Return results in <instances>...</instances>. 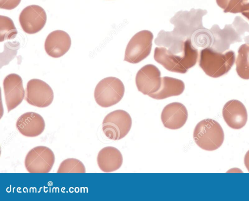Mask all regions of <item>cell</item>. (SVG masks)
Returning a JSON list of instances; mask_svg holds the SVG:
<instances>
[{
  "mask_svg": "<svg viewBox=\"0 0 249 201\" xmlns=\"http://www.w3.org/2000/svg\"><path fill=\"white\" fill-rule=\"evenodd\" d=\"M57 173H85L86 168L83 163L75 158H68L60 164Z\"/></svg>",
  "mask_w": 249,
  "mask_h": 201,
  "instance_id": "cell-24",
  "label": "cell"
},
{
  "mask_svg": "<svg viewBox=\"0 0 249 201\" xmlns=\"http://www.w3.org/2000/svg\"><path fill=\"white\" fill-rule=\"evenodd\" d=\"M153 35L148 30L137 33L129 40L125 49L124 61L132 64L138 63L150 54Z\"/></svg>",
  "mask_w": 249,
  "mask_h": 201,
  "instance_id": "cell-7",
  "label": "cell"
},
{
  "mask_svg": "<svg viewBox=\"0 0 249 201\" xmlns=\"http://www.w3.org/2000/svg\"><path fill=\"white\" fill-rule=\"evenodd\" d=\"M242 15L249 20V9L241 13Z\"/></svg>",
  "mask_w": 249,
  "mask_h": 201,
  "instance_id": "cell-30",
  "label": "cell"
},
{
  "mask_svg": "<svg viewBox=\"0 0 249 201\" xmlns=\"http://www.w3.org/2000/svg\"><path fill=\"white\" fill-rule=\"evenodd\" d=\"M198 57V50L192 44L191 39L184 43L183 52L180 54L170 53L164 47H156L154 58L156 61L169 71L185 73L194 66Z\"/></svg>",
  "mask_w": 249,
  "mask_h": 201,
  "instance_id": "cell-1",
  "label": "cell"
},
{
  "mask_svg": "<svg viewBox=\"0 0 249 201\" xmlns=\"http://www.w3.org/2000/svg\"><path fill=\"white\" fill-rule=\"evenodd\" d=\"M55 162L53 151L45 146H37L32 148L27 154L24 165L29 173H48Z\"/></svg>",
  "mask_w": 249,
  "mask_h": 201,
  "instance_id": "cell-8",
  "label": "cell"
},
{
  "mask_svg": "<svg viewBox=\"0 0 249 201\" xmlns=\"http://www.w3.org/2000/svg\"><path fill=\"white\" fill-rule=\"evenodd\" d=\"M210 31L213 35L211 48L216 52L223 53L230 48L231 44L242 42L232 24H226L222 29L217 24H214Z\"/></svg>",
  "mask_w": 249,
  "mask_h": 201,
  "instance_id": "cell-14",
  "label": "cell"
},
{
  "mask_svg": "<svg viewBox=\"0 0 249 201\" xmlns=\"http://www.w3.org/2000/svg\"><path fill=\"white\" fill-rule=\"evenodd\" d=\"M249 9V0H231L224 13H242Z\"/></svg>",
  "mask_w": 249,
  "mask_h": 201,
  "instance_id": "cell-26",
  "label": "cell"
},
{
  "mask_svg": "<svg viewBox=\"0 0 249 201\" xmlns=\"http://www.w3.org/2000/svg\"><path fill=\"white\" fill-rule=\"evenodd\" d=\"M18 34V31L14 22L10 18L0 16V41L14 38Z\"/></svg>",
  "mask_w": 249,
  "mask_h": 201,
  "instance_id": "cell-23",
  "label": "cell"
},
{
  "mask_svg": "<svg viewBox=\"0 0 249 201\" xmlns=\"http://www.w3.org/2000/svg\"><path fill=\"white\" fill-rule=\"evenodd\" d=\"M53 92L45 82L39 79H32L27 84L25 100L30 105L45 108L53 101Z\"/></svg>",
  "mask_w": 249,
  "mask_h": 201,
  "instance_id": "cell-9",
  "label": "cell"
},
{
  "mask_svg": "<svg viewBox=\"0 0 249 201\" xmlns=\"http://www.w3.org/2000/svg\"><path fill=\"white\" fill-rule=\"evenodd\" d=\"M71 46V39L66 32L57 30L50 33L47 37L44 48L49 56L58 58L64 55Z\"/></svg>",
  "mask_w": 249,
  "mask_h": 201,
  "instance_id": "cell-17",
  "label": "cell"
},
{
  "mask_svg": "<svg viewBox=\"0 0 249 201\" xmlns=\"http://www.w3.org/2000/svg\"><path fill=\"white\" fill-rule=\"evenodd\" d=\"M16 127L22 135L34 137L43 133L45 128V123L39 114L35 112H27L18 118Z\"/></svg>",
  "mask_w": 249,
  "mask_h": 201,
  "instance_id": "cell-16",
  "label": "cell"
},
{
  "mask_svg": "<svg viewBox=\"0 0 249 201\" xmlns=\"http://www.w3.org/2000/svg\"><path fill=\"white\" fill-rule=\"evenodd\" d=\"M132 119L123 110H117L107 114L102 122V130L108 139L117 141L124 138L129 132Z\"/></svg>",
  "mask_w": 249,
  "mask_h": 201,
  "instance_id": "cell-6",
  "label": "cell"
},
{
  "mask_svg": "<svg viewBox=\"0 0 249 201\" xmlns=\"http://www.w3.org/2000/svg\"><path fill=\"white\" fill-rule=\"evenodd\" d=\"M238 37L249 43V24L240 16H236L231 24Z\"/></svg>",
  "mask_w": 249,
  "mask_h": 201,
  "instance_id": "cell-25",
  "label": "cell"
},
{
  "mask_svg": "<svg viewBox=\"0 0 249 201\" xmlns=\"http://www.w3.org/2000/svg\"><path fill=\"white\" fill-rule=\"evenodd\" d=\"M19 21L24 32L34 34L39 32L44 27L47 21V15L41 6L31 5L22 10Z\"/></svg>",
  "mask_w": 249,
  "mask_h": 201,
  "instance_id": "cell-10",
  "label": "cell"
},
{
  "mask_svg": "<svg viewBox=\"0 0 249 201\" xmlns=\"http://www.w3.org/2000/svg\"><path fill=\"white\" fill-rule=\"evenodd\" d=\"M97 162L101 171L112 172L121 167L123 158L122 153L117 148L113 146H106L98 152Z\"/></svg>",
  "mask_w": 249,
  "mask_h": 201,
  "instance_id": "cell-18",
  "label": "cell"
},
{
  "mask_svg": "<svg viewBox=\"0 0 249 201\" xmlns=\"http://www.w3.org/2000/svg\"><path fill=\"white\" fill-rule=\"evenodd\" d=\"M193 138L201 148L207 151L218 149L224 140V133L221 125L212 119H205L196 126Z\"/></svg>",
  "mask_w": 249,
  "mask_h": 201,
  "instance_id": "cell-3",
  "label": "cell"
},
{
  "mask_svg": "<svg viewBox=\"0 0 249 201\" xmlns=\"http://www.w3.org/2000/svg\"><path fill=\"white\" fill-rule=\"evenodd\" d=\"M207 14L206 10L194 8L177 12L170 20L174 26L173 32L185 40L191 39L196 31L204 28L202 18Z\"/></svg>",
  "mask_w": 249,
  "mask_h": 201,
  "instance_id": "cell-4",
  "label": "cell"
},
{
  "mask_svg": "<svg viewBox=\"0 0 249 201\" xmlns=\"http://www.w3.org/2000/svg\"><path fill=\"white\" fill-rule=\"evenodd\" d=\"M225 122L231 128L239 129L244 127L248 120V113L244 105L237 100L228 101L222 109Z\"/></svg>",
  "mask_w": 249,
  "mask_h": 201,
  "instance_id": "cell-15",
  "label": "cell"
},
{
  "mask_svg": "<svg viewBox=\"0 0 249 201\" xmlns=\"http://www.w3.org/2000/svg\"><path fill=\"white\" fill-rule=\"evenodd\" d=\"M231 0H216L217 4L221 8L225 10L228 6Z\"/></svg>",
  "mask_w": 249,
  "mask_h": 201,
  "instance_id": "cell-28",
  "label": "cell"
},
{
  "mask_svg": "<svg viewBox=\"0 0 249 201\" xmlns=\"http://www.w3.org/2000/svg\"><path fill=\"white\" fill-rule=\"evenodd\" d=\"M184 89L185 85L182 80L171 77L164 76L162 77L160 89L148 96L155 99H163L181 94Z\"/></svg>",
  "mask_w": 249,
  "mask_h": 201,
  "instance_id": "cell-19",
  "label": "cell"
},
{
  "mask_svg": "<svg viewBox=\"0 0 249 201\" xmlns=\"http://www.w3.org/2000/svg\"><path fill=\"white\" fill-rule=\"evenodd\" d=\"M185 40L173 31L167 32L161 30L155 38V43L158 46L166 48L170 53L177 55L183 52Z\"/></svg>",
  "mask_w": 249,
  "mask_h": 201,
  "instance_id": "cell-20",
  "label": "cell"
},
{
  "mask_svg": "<svg viewBox=\"0 0 249 201\" xmlns=\"http://www.w3.org/2000/svg\"><path fill=\"white\" fill-rule=\"evenodd\" d=\"M124 87L122 81L115 77H107L96 85L94 97L97 104L103 108L113 106L124 96Z\"/></svg>",
  "mask_w": 249,
  "mask_h": 201,
  "instance_id": "cell-5",
  "label": "cell"
},
{
  "mask_svg": "<svg viewBox=\"0 0 249 201\" xmlns=\"http://www.w3.org/2000/svg\"><path fill=\"white\" fill-rule=\"evenodd\" d=\"M188 116L185 106L179 102H173L164 107L161 113V120L164 127L178 129L186 123Z\"/></svg>",
  "mask_w": 249,
  "mask_h": 201,
  "instance_id": "cell-13",
  "label": "cell"
},
{
  "mask_svg": "<svg viewBox=\"0 0 249 201\" xmlns=\"http://www.w3.org/2000/svg\"><path fill=\"white\" fill-rule=\"evenodd\" d=\"M245 165L249 172V150H248L245 155L244 157Z\"/></svg>",
  "mask_w": 249,
  "mask_h": 201,
  "instance_id": "cell-29",
  "label": "cell"
},
{
  "mask_svg": "<svg viewBox=\"0 0 249 201\" xmlns=\"http://www.w3.org/2000/svg\"><path fill=\"white\" fill-rule=\"evenodd\" d=\"M159 69L153 64H147L141 68L136 76V84L138 91L144 95H149L160 88L162 78Z\"/></svg>",
  "mask_w": 249,
  "mask_h": 201,
  "instance_id": "cell-11",
  "label": "cell"
},
{
  "mask_svg": "<svg viewBox=\"0 0 249 201\" xmlns=\"http://www.w3.org/2000/svg\"><path fill=\"white\" fill-rule=\"evenodd\" d=\"M235 60V54L232 50L221 53L209 47L200 51L199 65L207 75L217 78L229 72Z\"/></svg>",
  "mask_w": 249,
  "mask_h": 201,
  "instance_id": "cell-2",
  "label": "cell"
},
{
  "mask_svg": "<svg viewBox=\"0 0 249 201\" xmlns=\"http://www.w3.org/2000/svg\"><path fill=\"white\" fill-rule=\"evenodd\" d=\"M191 40L192 44L196 49H204L211 47L213 35L210 30L204 27L196 31L192 35Z\"/></svg>",
  "mask_w": 249,
  "mask_h": 201,
  "instance_id": "cell-22",
  "label": "cell"
},
{
  "mask_svg": "<svg viewBox=\"0 0 249 201\" xmlns=\"http://www.w3.org/2000/svg\"><path fill=\"white\" fill-rule=\"evenodd\" d=\"M5 103L9 112L17 107L23 101L25 91L21 77L16 73H10L3 82Z\"/></svg>",
  "mask_w": 249,
  "mask_h": 201,
  "instance_id": "cell-12",
  "label": "cell"
},
{
  "mask_svg": "<svg viewBox=\"0 0 249 201\" xmlns=\"http://www.w3.org/2000/svg\"><path fill=\"white\" fill-rule=\"evenodd\" d=\"M235 64L239 76L249 79V43L243 44L239 48Z\"/></svg>",
  "mask_w": 249,
  "mask_h": 201,
  "instance_id": "cell-21",
  "label": "cell"
},
{
  "mask_svg": "<svg viewBox=\"0 0 249 201\" xmlns=\"http://www.w3.org/2000/svg\"><path fill=\"white\" fill-rule=\"evenodd\" d=\"M21 0H0V8L6 10H12L17 7Z\"/></svg>",
  "mask_w": 249,
  "mask_h": 201,
  "instance_id": "cell-27",
  "label": "cell"
}]
</instances>
